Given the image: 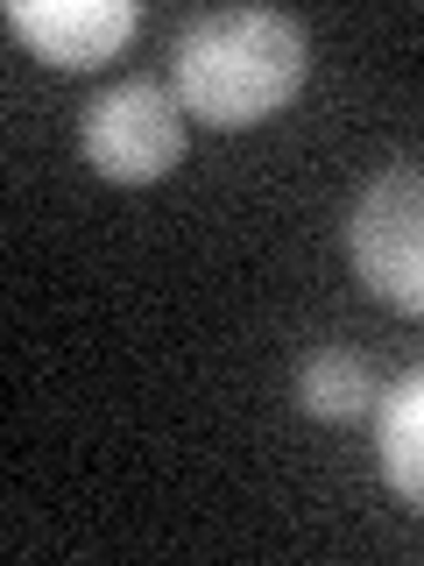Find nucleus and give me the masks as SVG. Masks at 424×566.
Segmentation results:
<instances>
[{"label": "nucleus", "mask_w": 424, "mask_h": 566, "mask_svg": "<svg viewBox=\"0 0 424 566\" xmlns=\"http://www.w3.org/2000/svg\"><path fill=\"white\" fill-rule=\"evenodd\" d=\"M347 255L382 305L424 318V164H396L361 191L347 220Z\"/></svg>", "instance_id": "3"}, {"label": "nucleus", "mask_w": 424, "mask_h": 566, "mask_svg": "<svg viewBox=\"0 0 424 566\" xmlns=\"http://www.w3.org/2000/svg\"><path fill=\"white\" fill-rule=\"evenodd\" d=\"M375 453H382V482L411 510H424V376H403L375 403Z\"/></svg>", "instance_id": "5"}, {"label": "nucleus", "mask_w": 424, "mask_h": 566, "mask_svg": "<svg viewBox=\"0 0 424 566\" xmlns=\"http://www.w3.org/2000/svg\"><path fill=\"white\" fill-rule=\"evenodd\" d=\"M297 403H305V418H318V424H353L382 403V389H375V368H368L361 354L318 347V354H305V368H297Z\"/></svg>", "instance_id": "6"}, {"label": "nucleus", "mask_w": 424, "mask_h": 566, "mask_svg": "<svg viewBox=\"0 0 424 566\" xmlns=\"http://www.w3.org/2000/svg\"><path fill=\"white\" fill-rule=\"evenodd\" d=\"M135 22V0H8V29L57 71H99L128 50Z\"/></svg>", "instance_id": "4"}, {"label": "nucleus", "mask_w": 424, "mask_h": 566, "mask_svg": "<svg viewBox=\"0 0 424 566\" xmlns=\"http://www.w3.org/2000/svg\"><path fill=\"white\" fill-rule=\"evenodd\" d=\"M177 99L205 128H255L283 114L311 71V43L276 8H220L177 35Z\"/></svg>", "instance_id": "1"}, {"label": "nucleus", "mask_w": 424, "mask_h": 566, "mask_svg": "<svg viewBox=\"0 0 424 566\" xmlns=\"http://www.w3.org/2000/svg\"><path fill=\"white\" fill-rule=\"evenodd\" d=\"M184 99L156 78H120L85 106L78 149L106 185H156L184 164Z\"/></svg>", "instance_id": "2"}]
</instances>
